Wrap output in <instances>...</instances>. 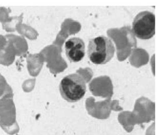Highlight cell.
Wrapping results in <instances>:
<instances>
[{
  "mask_svg": "<svg viewBox=\"0 0 160 135\" xmlns=\"http://www.w3.org/2000/svg\"><path fill=\"white\" fill-rule=\"evenodd\" d=\"M135 124L148 123L155 118V103L149 99L142 97L137 100L132 112Z\"/></svg>",
  "mask_w": 160,
  "mask_h": 135,
  "instance_id": "5",
  "label": "cell"
},
{
  "mask_svg": "<svg viewBox=\"0 0 160 135\" xmlns=\"http://www.w3.org/2000/svg\"><path fill=\"white\" fill-rule=\"evenodd\" d=\"M115 48L110 39L101 36L90 40L87 55L90 60L96 64H105L113 57Z\"/></svg>",
  "mask_w": 160,
  "mask_h": 135,
  "instance_id": "1",
  "label": "cell"
},
{
  "mask_svg": "<svg viewBox=\"0 0 160 135\" xmlns=\"http://www.w3.org/2000/svg\"><path fill=\"white\" fill-rule=\"evenodd\" d=\"M91 89L95 96L111 99L113 94V86L110 78L102 76L94 79L91 84Z\"/></svg>",
  "mask_w": 160,
  "mask_h": 135,
  "instance_id": "7",
  "label": "cell"
},
{
  "mask_svg": "<svg viewBox=\"0 0 160 135\" xmlns=\"http://www.w3.org/2000/svg\"><path fill=\"white\" fill-rule=\"evenodd\" d=\"M13 97V93L9 94L0 99V126L10 135L16 134L19 131Z\"/></svg>",
  "mask_w": 160,
  "mask_h": 135,
  "instance_id": "3",
  "label": "cell"
},
{
  "mask_svg": "<svg viewBox=\"0 0 160 135\" xmlns=\"http://www.w3.org/2000/svg\"><path fill=\"white\" fill-rule=\"evenodd\" d=\"M118 120L124 128L128 132H131L136 124L132 112L126 111L121 113L118 116Z\"/></svg>",
  "mask_w": 160,
  "mask_h": 135,
  "instance_id": "10",
  "label": "cell"
},
{
  "mask_svg": "<svg viewBox=\"0 0 160 135\" xmlns=\"http://www.w3.org/2000/svg\"><path fill=\"white\" fill-rule=\"evenodd\" d=\"M16 55L14 50L8 43L5 48L0 50V64L4 66L10 65L14 62Z\"/></svg>",
  "mask_w": 160,
  "mask_h": 135,
  "instance_id": "9",
  "label": "cell"
},
{
  "mask_svg": "<svg viewBox=\"0 0 160 135\" xmlns=\"http://www.w3.org/2000/svg\"><path fill=\"white\" fill-rule=\"evenodd\" d=\"M66 56L71 62L81 61L85 55V44L83 41L78 37L68 39L65 45Z\"/></svg>",
  "mask_w": 160,
  "mask_h": 135,
  "instance_id": "6",
  "label": "cell"
},
{
  "mask_svg": "<svg viewBox=\"0 0 160 135\" xmlns=\"http://www.w3.org/2000/svg\"><path fill=\"white\" fill-rule=\"evenodd\" d=\"M22 19V14L18 16L10 17L8 22L2 24L3 29L8 32L15 31L17 26L20 24Z\"/></svg>",
  "mask_w": 160,
  "mask_h": 135,
  "instance_id": "11",
  "label": "cell"
},
{
  "mask_svg": "<svg viewBox=\"0 0 160 135\" xmlns=\"http://www.w3.org/2000/svg\"><path fill=\"white\" fill-rule=\"evenodd\" d=\"M59 89L61 96L65 100L70 103L78 102L85 94L86 81L78 74H71L62 79Z\"/></svg>",
  "mask_w": 160,
  "mask_h": 135,
  "instance_id": "2",
  "label": "cell"
},
{
  "mask_svg": "<svg viewBox=\"0 0 160 135\" xmlns=\"http://www.w3.org/2000/svg\"><path fill=\"white\" fill-rule=\"evenodd\" d=\"M13 93V90L5 78L0 74V97Z\"/></svg>",
  "mask_w": 160,
  "mask_h": 135,
  "instance_id": "12",
  "label": "cell"
},
{
  "mask_svg": "<svg viewBox=\"0 0 160 135\" xmlns=\"http://www.w3.org/2000/svg\"><path fill=\"white\" fill-rule=\"evenodd\" d=\"M8 42L6 38L0 35V50L5 47L8 44Z\"/></svg>",
  "mask_w": 160,
  "mask_h": 135,
  "instance_id": "15",
  "label": "cell"
},
{
  "mask_svg": "<svg viewBox=\"0 0 160 135\" xmlns=\"http://www.w3.org/2000/svg\"><path fill=\"white\" fill-rule=\"evenodd\" d=\"M5 37L7 39L8 43L14 50L16 55L20 56L25 54L27 46L24 39L12 34H8Z\"/></svg>",
  "mask_w": 160,
  "mask_h": 135,
  "instance_id": "8",
  "label": "cell"
},
{
  "mask_svg": "<svg viewBox=\"0 0 160 135\" xmlns=\"http://www.w3.org/2000/svg\"><path fill=\"white\" fill-rule=\"evenodd\" d=\"M111 107L112 110L115 111H120L123 110L119 105V102L116 100L111 101Z\"/></svg>",
  "mask_w": 160,
  "mask_h": 135,
  "instance_id": "14",
  "label": "cell"
},
{
  "mask_svg": "<svg viewBox=\"0 0 160 135\" xmlns=\"http://www.w3.org/2000/svg\"><path fill=\"white\" fill-rule=\"evenodd\" d=\"M132 31L141 39H151L155 34V16L149 11H144L135 17L132 23Z\"/></svg>",
  "mask_w": 160,
  "mask_h": 135,
  "instance_id": "4",
  "label": "cell"
},
{
  "mask_svg": "<svg viewBox=\"0 0 160 135\" xmlns=\"http://www.w3.org/2000/svg\"><path fill=\"white\" fill-rule=\"evenodd\" d=\"M11 10L9 8L4 7H0V22L2 24L7 22L10 18L9 14Z\"/></svg>",
  "mask_w": 160,
  "mask_h": 135,
  "instance_id": "13",
  "label": "cell"
}]
</instances>
